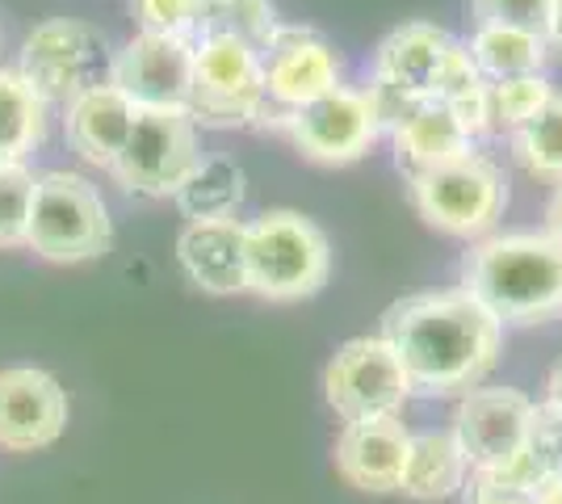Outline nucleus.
<instances>
[{
  "label": "nucleus",
  "mask_w": 562,
  "mask_h": 504,
  "mask_svg": "<svg viewBox=\"0 0 562 504\" xmlns=\"http://www.w3.org/2000/svg\"><path fill=\"white\" fill-rule=\"evenodd\" d=\"M546 236L562 244V181L554 186L550 202H546Z\"/></svg>",
  "instance_id": "obj_33"
},
{
  "label": "nucleus",
  "mask_w": 562,
  "mask_h": 504,
  "mask_svg": "<svg viewBox=\"0 0 562 504\" xmlns=\"http://www.w3.org/2000/svg\"><path fill=\"white\" fill-rule=\"evenodd\" d=\"M483 85H487V80H483V72L474 68L467 43L453 38V47L446 51V59H441V68H437V76H432V85H428V97H424V101L453 105V101H462V97L479 93Z\"/></svg>",
  "instance_id": "obj_29"
},
{
  "label": "nucleus",
  "mask_w": 562,
  "mask_h": 504,
  "mask_svg": "<svg viewBox=\"0 0 562 504\" xmlns=\"http://www.w3.org/2000/svg\"><path fill=\"white\" fill-rule=\"evenodd\" d=\"M550 4L554 0H470V18L474 25H504V30H525L546 38Z\"/></svg>",
  "instance_id": "obj_28"
},
{
  "label": "nucleus",
  "mask_w": 562,
  "mask_h": 504,
  "mask_svg": "<svg viewBox=\"0 0 562 504\" xmlns=\"http://www.w3.org/2000/svg\"><path fill=\"white\" fill-rule=\"evenodd\" d=\"M554 97L546 76H516V80H487V135H516L525 122Z\"/></svg>",
  "instance_id": "obj_26"
},
{
  "label": "nucleus",
  "mask_w": 562,
  "mask_h": 504,
  "mask_svg": "<svg viewBox=\"0 0 562 504\" xmlns=\"http://www.w3.org/2000/svg\"><path fill=\"white\" fill-rule=\"evenodd\" d=\"M331 273L328 236L299 211H265L248 223V290L269 303L319 294Z\"/></svg>",
  "instance_id": "obj_3"
},
{
  "label": "nucleus",
  "mask_w": 562,
  "mask_h": 504,
  "mask_svg": "<svg viewBox=\"0 0 562 504\" xmlns=\"http://www.w3.org/2000/svg\"><path fill=\"white\" fill-rule=\"evenodd\" d=\"M260 64H265V93L281 110H299L306 101L340 89V55L331 51L328 38L303 25H278Z\"/></svg>",
  "instance_id": "obj_14"
},
{
  "label": "nucleus",
  "mask_w": 562,
  "mask_h": 504,
  "mask_svg": "<svg viewBox=\"0 0 562 504\" xmlns=\"http://www.w3.org/2000/svg\"><path fill=\"white\" fill-rule=\"evenodd\" d=\"M538 504H562V483H541Z\"/></svg>",
  "instance_id": "obj_36"
},
{
  "label": "nucleus",
  "mask_w": 562,
  "mask_h": 504,
  "mask_svg": "<svg viewBox=\"0 0 562 504\" xmlns=\"http://www.w3.org/2000/svg\"><path fill=\"white\" fill-rule=\"evenodd\" d=\"M470 59L483 72V80H516V76H541L546 68V38L525 34V30H504V25H479L470 34Z\"/></svg>",
  "instance_id": "obj_21"
},
{
  "label": "nucleus",
  "mask_w": 562,
  "mask_h": 504,
  "mask_svg": "<svg viewBox=\"0 0 562 504\" xmlns=\"http://www.w3.org/2000/svg\"><path fill=\"white\" fill-rule=\"evenodd\" d=\"M407 198H412V206L420 211L428 227H437L446 236L474 240V236L492 232L495 219L504 215L508 186H504V172L487 156L467 152L449 165L407 177Z\"/></svg>",
  "instance_id": "obj_5"
},
{
  "label": "nucleus",
  "mask_w": 562,
  "mask_h": 504,
  "mask_svg": "<svg viewBox=\"0 0 562 504\" xmlns=\"http://www.w3.org/2000/svg\"><path fill=\"white\" fill-rule=\"evenodd\" d=\"M181 215L193 219H232L244 202V168L232 156H211L198 160V168L186 177V186L172 198Z\"/></svg>",
  "instance_id": "obj_23"
},
{
  "label": "nucleus",
  "mask_w": 562,
  "mask_h": 504,
  "mask_svg": "<svg viewBox=\"0 0 562 504\" xmlns=\"http://www.w3.org/2000/svg\"><path fill=\"white\" fill-rule=\"evenodd\" d=\"M68 391L38 366L0 370V450L34 455L55 446L68 429Z\"/></svg>",
  "instance_id": "obj_13"
},
{
  "label": "nucleus",
  "mask_w": 562,
  "mask_h": 504,
  "mask_svg": "<svg viewBox=\"0 0 562 504\" xmlns=\"http://www.w3.org/2000/svg\"><path fill=\"white\" fill-rule=\"evenodd\" d=\"M278 25L281 22L269 0H223V4H202L193 43L198 38H235V43L265 55L269 38L278 34Z\"/></svg>",
  "instance_id": "obj_24"
},
{
  "label": "nucleus",
  "mask_w": 562,
  "mask_h": 504,
  "mask_svg": "<svg viewBox=\"0 0 562 504\" xmlns=\"http://www.w3.org/2000/svg\"><path fill=\"white\" fill-rule=\"evenodd\" d=\"M110 244H114V223L93 181L64 168L43 172L34 186L25 248L38 253L43 261L76 265L110 253Z\"/></svg>",
  "instance_id": "obj_4"
},
{
  "label": "nucleus",
  "mask_w": 562,
  "mask_h": 504,
  "mask_svg": "<svg viewBox=\"0 0 562 504\" xmlns=\"http://www.w3.org/2000/svg\"><path fill=\"white\" fill-rule=\"evenodd\" d=\"M546 404L562 412V358L554 361V370H550V379H546Z\"/></svg>",
  "instance_id": "obj_35"
},
{
  "label": "nucleus",
  "mask_w": 562,
  "mask_h": 504,
  "mask_svg": "<svg viewBox=\"0 0 562 504\" xmlns=\"http://www.w3.org/2000/svg\"><path fill=\"white\" fill-rule=\"evenodd\" d=\"M462 504H538V492L525 488V483L504 480V475L470 471L467 488H462Z\"/></svg>",
  "instance_id": "obj_31"
},
{
  "label": "nucleus",
  "mask_w": 562,
  "mask_h": 504,
  "mask_svg": "<svg viewBox=\"0 0 562 504\" xmlns=\"http://www.w3.org/2000/svg\"><path fill=\"white\" fill-rule=\"evenodd\" d=\"M110 85L135 110H189L193 38L135 34L110 64Z\"/></svg>",
  "instance_id": "obj_12"
},
{
  "label": "nucleus",
  "mask_w": 562,
  "mask_h": 504,
  "mask_svg": "<svg viewBox=\"0 0 562 504\" xmlns=\"http://www.w3.org/2000/svg\"><path fill=\"white\" fill-rule=\"evenodd\" d=\"M546 47L562 51V0L550 4V25H546Z\"/></svg>",
  "instance_id": "obj_34"
},
{
  "label": "nucleus",
  "mask_w": 562,
  "mask_h": 504,
  "mask_svg": "<svg viewBox=\"0 0 562 504\" xmlns=\"http://www.w3.org/2000/svg\"><path fill=\"white\" fill-rule=\"evenodd\" d=\"M462 290L499 324H541L562 312V244L546 232L487 236L462 261Z\"/></svg>",
  "instance_id": "obj_2"
},
{
  "label": "nucleus",
  "mask_w": 562,
  "mask_h": 504,
  "mask_svg": "<svg viewBox=\"0 0 562 504\" xmlns=\"http://www.w3.org/2000/svg\"><path fill=\"white\" fill-rule=\"evenodd\" d=\"M407 446H412V433L403 429L398 416L349 421L336 433V446H331L336 475L366 496L398 492L403 467H407Z\"/></svg>",
  "instance_id": "obj_15"
},
{
  "label": "nucleus",
  "mask_w": 562,
  "mask_h": 504,
  "mask_svg": "<svg viewBox=\"0 0 562 504\" xmlns=\"http://www.w3.org/2000/svg\"><path fill=\"white\" fill-rule=\"evenodd\" d=\"M382 340L403 361L412 391L467 395L495 370L504 324L467 290L407 294L382 315Z\"/></svg>",
  "instance_id": "obj_1"
},
{
  "label": "nucleus",
  "mask_w": 562,
  "mask_h": 504,
  "mask_svg": "<svg viewBox=\"0 0 562 504\" xmlns=\"http://www.w3.org/2000/svg\"><path fill=\"white\" fill-rule=\"evenodd\" d=\"M135 22L143 34H168V38H193L202 0H131Z\"/></svg>",
  "instance_id": "obj_30"
},
{
  "label": "nucleus",
  "mask_w": 562,
  "mask_h": 504,
  "mask_svg": "<svg viewBox=\"0 0 562 504\" xmlns=\"http://www.w3.org/2000/svg\"><path fill=\"white\" fill-rule=\"evenodd\" d=\"M265 64L257 51L235 38L193 43L189 119L202 126H248L265 114Z\"/></svg>",
  "instance_id": "obj_6"
},
{
  "label": "nucleus",
  "mask_w": 562,
  "mask_h": 504,
  "mask_svg": "<svg viewBox=\"0 0 562 504\" xmlns=\"http://www.w3.org/2000/svg\"><path fill=\"white\" fill-rule=\"evenodd\" d=\"M202 4H223V0H202Z\"/></svg>",
  "instance_id": "obj_37"
},
{
  "label": "nucleus",
  "mask_w": 562,
  "mask_h": 504,
  "mask_svg": "<svg viewBox=\"0 0 562 504\" xmlns=\"http://www.w3.org/2000/svg\"><path fill=\"white\" fill-rule=\"evenodd\" d=\"M198 160V122L189 119V110H139L135 131L110 172L122 190L143 198H177Z\"/></svg>",
  "instance_id": "obj_7"
},
{
  "label": "nucleus",
  "mask_w": 562,
  "mask_h": 504,
  "mask_svg": "<svg viewBox=\"0 0 562 504\" xmlns=\"http://www.w3.org/2000/svg\"><path fill=\"white\" fill-rule=\"evenodd\" d=\"M324 400L345 425L398 416L412 400V379L382 336H352L324 370Z\"/></svg>",
  "instance_id": "obj_8"
},
{
  "label": "nucleus",
  "mask_w": 562,
  "mask_h": 504,
  "mask_svg": "<svg viewBox=\"0 0 562 504\" xmlns=\"http://www.w3.org/2000/svg\"><path fill=\"white\" fill-rule=\"evenodd\" d=\"M513 156L541 181H562V93H554L513 135Z\"/></svg>",
  "instance_id": "obj_25"
},
{
  "label": "nucleus",
  "mask_w": 562,
  "mask_h": 504,
  "mask_svg": "<svg viewBox=\"0 0 562 504\" xmlns=\"http://www.w3.org/2000/svg\"><path fill=\"white\" fill-rule=\"evenodd\" d=\"M34 186H38V177L25 165H0V248L25 244Z\"/></svg>",
  "instance_id": "obj_27"
},
{
  "label": "nucleus",
  "mask_w": 562,
  "mask_h": 504,
  "mask_svg": "<svg viewBox=\"0 0 562 504\" xmlns=\"http://www.w3.org/2000/svg\"><path fill=\"white\" fill-rule=\"evenodd\" d=\"M449 110H453V119L462 122V131H467L470 139L487 135V85H483L479 93H470V97H462V101H453Z\"/></svg>",
  "instance_id": "obj_32"
},
{
  "label": "nucleus",
  "mask_w": 562,
  "mask_h": 504,
  "mask_svg": "<svg viewBox=\"0 0 562 504\" xmlns=\"http://www.w3.org/2000/svg\"><path fill=\"white\" fill-rule=\"evenodd\" d=\"M47 139V101L18 72L0 68V165H25Z\"/></svg>",
  "instance_id": "obj_22"
},
{
  "label": "nucleus",
  "mask_w": 562,
  "mask_h": 504,
  "mask_svg": "<svg viewBox=\"0 0 562 504\" xmlns=\"http://www.w3.org/2000/svg\"><path fill=\"white\" fill-rule=\"evenodd\" d=\"M467 455H462L453 433H412L407 467H403V483H398L403 496H412V501H449V496H458L467 488Z\"/></svg>",
  "instance_id": "obj_20"
},
{
  "label": "nucleus",
  "mask_w": 562,
  "mask_h": 504,
  "mask_svg": "<svg viewBox=\"0 0 562 504\" xmlns=\"http://www.w3.org/2000/svg\"><path fill=\"white\" fill-rule=\"evenodd\" d=\"M285 131L294 147L315 165H352L382 135L366 89H345V85L299 110H285Z\"/></svg>",
  "instance_id": "obj_10"
},
{
  "label": "nucleus",
  "mask_w": 562,
  "mask_h": 504,
  "mask_svg": "<svg viewBox=\"0 0 562 504\" xmlns=\"http://www.w3.org/2000/svg\"><path fill=\"white\" fill-rule=\"evenodd\" d=\"M177 261L206 294L248 290V223L239 219H193L177 236Z\"/></svg>",
  "instance_id": "obj_16"
},
{
  "label": "nucleus",
  "mask_w": 562,
  "mask_h": 504,
  "mask_svg": "<svg viewBox=\"0 0 562 504\" xmlns=\"http://www.w3.org/2000/svg\"><path fill=\"white\" fill-rule=\"evenodd\" d=\"M391 139H395V165L407 177L428 172V168L437 165H449V160L467 156L470 144H474L462 131V122L453 119V110L441 105V101H416L403 114V122L391 131Z\"/></svg>",
  "instance_id": "obj_19"
},
{
  "label": "nucleus",
  "mask_w": 562,
  "mask_h": 504,
  "mask_svg": "<svg viewBox=\"0 0 562 504\" xmlns=\"http://www.w3.org/2000/svg\"><path fill=\"white\" fill-rule=\"evenodd\" d=\"M449 47H453V38H449L441 25H432V22L398 25V30H391V34L378 43L374 80L398 89L403 97L424 101V97H428V85H432V76H437Z\"/></svg>",
  "instance_id": "obj_18"
},
{
  "label": "nucleus",
  "mask_w": 562,
  "mask_h": 504,
  "mask_svg": "<svg viewBox=\"0 0 562 504\" xmlns=\"http://www.w3.org/2000/svg\"><path fill=\"white\" fill-rule=\"evenodd\" d=\"M97 64H101V34L93 25L71 22V18H50V22L30 30L18 76L47 105L50 101L68 105L80 89L97 85Z\"/></svg>",
  "instance_id": "obj_11"
},
{
  "label": "nucleus",
  "mask_w": 562,
  "mask_h": 504,
  "mask_svg": "<svg viewBox=\"0 0 562 504\" xmlns=\"http://www.w3.org/2000/svg\"><path fill=\"white\" fill-rule=\"evenodd\" d=\"M533 400L516 387H474L458 400L453 437L467 455V467L479 475H504L513 467L533 425Z\"/></svg>",
  "instance_id": "obj_9"
},
{
  "label": "nucleus",
  "mask_w": 562,
  "mask_h": 504,
  "mask_svg": "<svg viewBox=\"0 0 562 504\" xmlns=\"http://www.w3.org/2000/svg\"><path fill=\"white\" fill-rule=\"evenodd\" d=\"M135 119H139V110L117 93L110 80H97L89 89H80L64 105V131H68L71 152L101 168H110L117 160V152L126 147L131 131H135Z\"/></svg>",
  "instance_id": "obj_17"
}]
</instances>
